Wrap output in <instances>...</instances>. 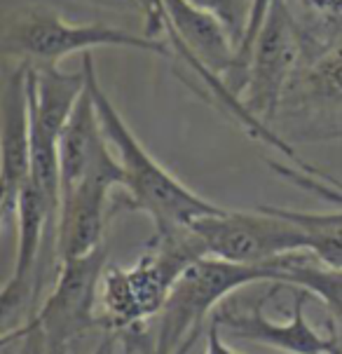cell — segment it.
Returning <instances> with one entry per match:
<instances>
[{
    "instance_id": "obj_24",
    "label": "cell",
    "mask_w": 342,
    "mask_h": 354,
    "mask_svg": "<svg viewBox=\"0 0 342 354\" xmlns=\"http://www.w3.org/2000/svg\"><path fill=\"white\" fill-rule=\"evenodd\" d=\"M87 5H97V8H106L113 12H136L141 15L139 0H82Z\"/></svg>"
},
{
    "instance_id": "obj_5",
    "label": "cell",
    "mask_w": 342,
    "mask_h": 354,
    "mask_svg": "<svg viewBox=\"0 0 342 354\" xmlns=\"http://www.w3.org/2000/svg\"><path fill=\"white\" fill-rule=\"evenodd\" d=\"M272 129L289 143L342 141V43L305 59L281 99Z\"/></svg>"
},
{
    "instance_id": "obj_1",
    "label": "cell",
    "mask_w": 342,
    "mask_h": 354,
    "mask_svg": "<svg viewBox=\"0 0 342 354\" xmlns=\"http://www.w3.org/2000/svg\"><path fill=\"white\" fill-rule=\"evenodd\" d=\"M82 68L87 73V89L94 99L97 113L104 124V131L122 165V188L117 190V207L127 212H141L153 221L155 230H171L195 223L204 216L220 214L225 207H218L211 200L195 193L185 183L164 169L150 151L136 139L131 127L124 122L120 111L101 87L97 77L92 54H82Z\"/></svg>"
},
{
    "instance_id": "obj_19",
    "label": "cell",
    "mask_w": 342,
    "mask_h": 354,
    "mask_svg": "<svg viewBox=\"0 0 342 354\" xmlns=\"http://www.w3.org/2000/svg\"><path fill=\"white\" fill-rule=\"evenodd\" d=\"M286 181L298 185L300 190H307V193L321 197V200L335 204L342 209V178L333 176L331 181H323L319 176H310V174L300 169H289L286 171Z\"/></svg>"
},
{
    "instance_id": "obj_11",
    "label": "cell",
    "mask_w": 342,
    "mask_h": 354,
    "mask_svg": "<svg viewBox=\"0 0 342 354\" xmlns=\"http://www.w3.org/2000/svg\"><path fill=\"white\" fill-rule=\"evenodd\" d=\"M120 188H122V165L113 153L80 183L61 193L57 235L59 263L66 258L87 256L104 244L108 204L113 193Z\"/></svg>"
},
{
    "instance_id": "obj_21",
    "label": "cell",
    "mask_w": 342,
    "mask_h": 354,
    "mask_svg": "<svg viewBox=\"0 0 342 354\" xmlns=\"http://www.w3.org/2000/svg\"><path fill=\"white\" fill-rule=\"evenodd\" d=\"M89 354H134V338L131 331H115V328H104V338Z\"/></svg>"
},
{
    "instance_id": "obj_17",
    "label": "cell",
    "mask_w": 342,
    "mask_h": 354,
    "mask_svg": "<svg viewBox=\"0 0 342 354\" xmlns=\"http://www.w3.org/2000/svg\"><path fill=\"white\" fill-rule=\"evenodd\" d=\"M195 8H200L209 15H213L223 26L227 28L230 38L237 45V59H239V47L244 43L246 26H249V15H251V0H188ZM237 73V71H235Z\"/></svg>"
},
{
    "instance_id": "obj_7",
    "label": "cell",
    "mask_w": 342,
    "mask_h": 354,
    "mask_svg": "<svg viewBox=\"0 0 342 354\" xmlns=\"http://www.w3.org/2000/svg\"><path fill=\"white\" fill-rule=\"evenodd\" d=\"M305 62V43L284 0H274L254 47H251L246 82L239 94L246 111L272 127L279 104L293 75Z\"/></svg>"
},
{
    "instance_id": "obj_13",
    "label": "cell",
    "mask_w": 342,
    "mask_h": 354,
    "mask_svg": "<svg viewBox=\"0 0 342 354\" xmlns=\"http://www.w3.org/2000/svg\"><path fill=\"white\" fill-rule=\"evenodd\" d=\"M279 284L298 286V289H305L314 298H319L338 328L342 352V270L326 266L310 249H305L281 258Z\"/></svg>"
},
{
    "instance_id": "obj_6",
    "label": "cell",
    "mask_w": 342,
    "mask_h": 354,
    "mask_svg": "<svg viewBox=\"0 0 342 354\" xmlns=\"http://www.w3.org/2000/svg\"><path fill=\"white\" fill-rule=\"evenodd\" d=\"M190 225L209 256L232 263H269L310 249L307 232L277 214L269 204H260L254 212L225 207L220 214L204 216Z\"/></svg>"
},
{
    "instance_id": "obj_23",
    "label": "cell",
    "mask_w": 342,
    "mask_h": 354,
    "mask_svg": "<svg viewBox=\"0 0 342 354\" xmlns=\"http://www.w3.org/2000/svg\"><path fill=\"white\" fill-rule=\"evenodd\" d=\"M131 338H134V354H160L158 345H155V338H150L146 326H136L129 328Z\"/></svg>"
},
{
    "instance_id": "obj_18",
    "label": "cell",
    "mask_w": 342,
    "mask_h": 354,
    "mask_svg": "<svg viewBox=\"0 0 342 354\" xmlns=\"http://www.w3.org/2000/svg\"><path fill=\"white\" fill-rule=\"evenodd\" d=\"M274 0H251V15H249V26H246V35L244 43L239 47V59H237V73L232 77L230 89L237 94H242L244 82H246V66H249V57H251V47H254L258 33H260L263 24H265L269 10H272Z\"/></svg>"
},
{
    "instance_id": "obj_8",
    "label": "cell",
    "mask_w": 342,
    "mask_h": 354,
    "mask_svg": "<svg viewBox=\"0 0 342 354\" xmlns=\"http://www.w3.org/2000/svg\"><path fill=\"white\" fill-rule=\"evenodd\" d=\"M284 284H272L249 305H237L230 298L211 315V322L220 328L225 338L246 340V343L267 345L286 354H340V335L335 324H328V333L323 335L307 322V303L312 293L298 286H289L293 293L291 319L286 324L272 322L265 315V303L277 293Z\"/></svg>"
},
{
    "instance_id": "obj_10",
    "label": "cell",
    "mask_w": 342,
    "mask_h": 354,
    "mask_svg": "<svg viewBox=\"0 0 342 354\" xmlns=\"http://www.w3.org/2000/svg\"><path fill=\"white\" fill-rule=\"evenodd\" d=\"M31 66L17 62L5 66L0 92V209L3 223L17 216L21 188L31 178Z\"/></svg>"
},
{
    "instance_id": "obj_25",
    "label": "cell",
    "mask_w": 342,
    "mask_h": 354,
    "mask_svg": "<svg viewBox=\"0 0 342 354\" xmlns=\"http://www.w3.org/2000/svg\"><path fill=\"white\" fill-rule=\"evenodd\" d=\"M340 354H342V352H340Z\"/></svg>"
},
{
    "instance_id": "obj_12",
    "label": "cell",
    "mask_w": 342,
    "mask_h": 354,
    "mask_svg": "<svg viewBox=\"0 0 342 354\" xmlns=\"http://www.w3.org/2000/svg\"><path fill=\"white\" fill-rule=\"evenodd\" d=\"M87 92V73L61 71L59 64L31 66L28 94H31V120L47 134L61 139V131L73 115L77 101Z\"/></svg>"
},
{
    "instance_id": "obj_4",
    "label": "cell",
    "mask_w": 342,
    "mask_h": 354,
    "mask_svg": "<svg viewBox=\"0 0 342 354\" xmlns=\"http://www.w3.org/2000/svg\"><path fill=\"white\" fill-rule=\"evenodd\" d=\"M99 47L143 50L160 57H173L167 40L131 33L108 24H73L45 5H21L3 19L0 54L28 66L59 64L68 54L92 52Z\"/></svg>"
},
{
    "instance_id": "obj_14",
    "label": "cell",
    "mask_w": 342,
    "mask_h": 354,
    "mask_svg": "<svg viewBox=\"0 0 342 354\" xmlns=\"http://www.w3.org/2000/svg\"><path fill=\"white\" fill-rule=\"evenodd\" d=\"M305 43V59H314L342 43V0H284Z\"/></svg>"
},
{
    "instance_id": "obj_16",
    "label": "cell",
    "mask_w": 342,
    "mask_h": 354,
    "mask_svg": "<svg viewBox=\"0 0 342 354\" xmlns=\"http://www.w3.org/2000/svg\"><path fill=\"white\" fill-rule=\"evenodd\" d=\"M3 354H68L66 343L50 338L33 319H26L12 331L3 333Z\"/></svg>"
},
{
    "instance_id": "obj_15",
    "label": "cell",
    "mask_w": 342,
    "mask_h": 354,
    "mask_svg": "<svg viewBox=\"0 0 342 354\" xmlns=\"http://www.w3.org/2000/svg\"><path fill=\"white\" fill-rule=\"evenodd\" d=\"M272 209L307 232L310 251L321 263L342 270V212L312 214V212H298V209H286V207H272Z\"/></svg>"
},
{
    "instance_id": "obj_2",
    "label": "cell",
    "mask_w": 342,
    "mask_h": 354,
    "mask_svg": "<svg viewBox=\"0 0 342 354\" xmlns=\"http://www.w3.org/2000/svg\"><path fill=\"white\" fill-rule=\"evenodd\" d=\"M204 256H209L207 247L195 227L183 225L155 230L129 268L108 263L99 291L101 328L127 331L146 326L164 308L176 279Z\"/></svg>"
},
{
    "instance_id": "obj_20",
    "label": "cell",
    "mask_w": 342,
    "mask_h": 354,
    "mask_svg": "<svg viewBox=\"0 0 342 354\" xmlns=\"http://www.w3.org/2000/svg\"><path fill=\"white\" fill-rule=\"evenodd\" d=\"M141 19H143V33L150 38L162 40L167 35V10L162 0H139Z\"/></svg>"
},
{
    "instance_id": "obj_22",
    "label": "cell",
    "mask_w": 342,
    "mask_h": 354,
    "mask_svg": "<svg viewBox=\"0 0 342 354\" xmlns=\"http://www.w3.org/2000/svg\"><path fill=\"white\" fill-rule=\"evenodd\" d=\"M207 354H242L237 352L235 347L227 345L225 335L220 333V328L209 319V326H207Z\"/></svg>"
},
{
    "instance_id": "obj_3",
    "label": "cell",
    "mask_w": 342,
    "mask_h": 354,
    "mask_svg": "<svg viewBox=\"0 0 342 354\" xmlns=\"http://www.w3.org/2000/svg\"><path fill=\"white\" fill-rule=\"evenodd\" d=\"M281 258L269 263H232L204 256L195 261L176 279L158 315L155 345L160 354H188L195 340L207 331L213 312L239 289L251 284H279Z\"/></svg>"
},
{
    "instance_id": "obj_9",
    "label": "cell",
    "mask_w": 342,
    "mask_h": 354,
    "mask_svg": "<svg viewBox=\"0 0 342 354\" xmlns=\"http://www.w3.org/2000/svg\"><path fill=\"white\" fill-rule=\"evenodd\" d=\"M108 268V247L101 244L92 254L66 258L57 268L52 291L38 303L28 319H33L50 338L70 345L87 331L101 328L97 312L101 277Z\"/></svg>"
}]
</instances>
